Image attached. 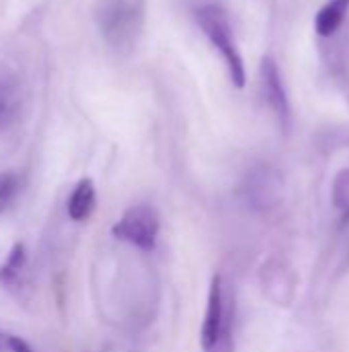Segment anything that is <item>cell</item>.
I'll use <instances>...</instances> for the list:
<instances>
[{"instance_id":"obj_1","label":"cell","mask_w":349,"mask_h":352,"mask_svg":"<svg viewBox=\"0 0 349 352\" xmlns=\"http://www.w3.org/2000/svg\"><path fill=\"white\" fill-rule=\"evenodd\" d=\"M95 23L105 41V45L128 56L140 43L146 23V2L144 0H97Z\"/></svg>"},{"instance_id":"obj_2","label":"cell","mask_w":349,"mask_h":352,"mask_svg":"<svg viewBox=\"0 0 349 352\" xmlns=\"http://www.w3.org/2000/svg\"><path fill=\"white\" fill-rule=\"evenodd\" d=\"M193 16L202 29V33L206 35V39L212 43V47L220 54L228 76L232 80V85L237 89H243L247 82V70H245V60L234 35V29L230 25L228 12L224 10L222 4L206 0L200 2L193 10Z\"/></svg>"},{"instance_id":"obj_3","label":"cell","mask_w":349,"mask_h":352,"mask_svg":"<svg viewBox=\"0 0 349 352\" xmlns=\"http://www.w3.org/2000/svg\"><path fill=\"white\" fill-rule=\"evenodd\" d=\"M158 231H160V219L156 210L148 204H138L128 208L121 214V219L111 227L115 239L125 241L144 252L154 250Z\"/></svg>"},{"instance_id":"obj_4","label":"cell","mask_w":349,"mask_h":352,"mask_svg":"<svg viewBox=\"0 0 349 352\" xmlns=\"http://www.w3.org/2000/svg\"><path fill=\"white\" fill-rule=\"evenodd\" d=\"M259 80H261V93H263L269 109L274 111L278 122L284 128H288L290 126V118H292V107H290V99H288L286 87H284V78H282L280 66H278V62L272 56H265L261 60Z\"/></svg>"},{"instance_id":"obj_5","label":"cell","mask_w":349,"mask_h":352,"mask_svg":"<svg viewBox=\"0 0 349 352\" xmlns=\"http://www.w3.org/2000/svg\"><path fill=\"white\" fill-rule=\"evenodd\" d=\"M220 334H222V278L220 274H214L210 280L208 305H206V316L200 334V344L204 352H214L220 342Z\"/></svg>"},{"instance_id":"obj_6","label":"cell","mask_w":349,"mask_h":352,"mask_svg":"<svg viewBox=\"0 0 349 352\" xmlns=\"http://www.w3.org/2000/svg\"><path fill=\"white\" fill-rule=\"evenodd\" d=\"M23 109L21 82L10 74H0V130L14 124Z\"/></svg>"},{"instance_id":"obj_7","label":"cell","mask_w":349,"mask_h":352,"mask_svg":"<svg viewBox=\"0 0 349 352\" xmlns=\"http://www.w3.org/2000/svg\"><path fill=\"white\" fill-rule=\"evenodd\" d=\"M95 202H97V190L93 179L88 177L80 179L68 198V217L76 223L86 221L95 210Z\"/></svg>"},{"instance_id":"obj_8","label":"cell","mask_w":349,"mask_h":352,"mask_svg":"<svg viewBox=\"0 0 349 352\" xmlns=\"http://www.w3.org/2000/svg\"><path fill=\"white\" fill-rule=\"evenodd\" d=\"M27 262H29V258H27L25 245L23 243H16L8 252L6 260L0 266V285L4 289H14L23 280L25 272H27Z\"/></svg>"},{"instance_id":"obj_9","label":"cell","mask_w":349,"mask_h":352,"mask_svg":"<svg viewBox=\"0 0 349 352\" xmlns=\"http://www.w3.org/2000/svg\"><path fill=\"white\" fill-rule=\"evenodd\" d=\"M349 0H329L315 19V29L321 37H331L344 23L348 14Z\"/></svg>"},{"instance_id":"obj_10","label":"cell","mask_w":349,"mask_h":352,"mask_svg":"<svg viewBox=\"0 0 349 352\" xmlns=\"http://www.w3.org/2000/svg\"><path fill=\"white\" fill-rule=\"evenodd\" d=\"M331 200L333 206L344 214V219H349V167L335 175L331 186Z\"/></svg>"},{"instance_id":"obj_11","label":"cell","mask_w":349,"mask_h":352,"mask_svg":"<svg viewBox=\"0 0 349 352\" xmlns=\"http://www.w3.org/2000/svg\"><path fill=\"white\" fill-rule=\"evenodd\" d=\"M19 194V177L14 173H0V214L8 210Z\"/></svg>"},{"instance_id":"obj_12","label":"cell","mask_w":349,"mask_h":352,"mask_svg":"<svg viewBox=\"0 0 349 352\" xmlns=\"http://www.w3.org/2000/svg\"><path fill=\"white\" fill-rule=\"evenodd\" d=\"M8 352H33V351H31V346H29V344H27L25 340H21L19 336H12V334H10Z\"/></svg>"},{"instance_id":"obj_13","label":"cell","mask_w":349,"mask_h":352,"mask_svg":"<svg viewBox=\"0 0 349 352\" xmlns=\"http://www.w3.org/2000/svg\"><path fill=\"white\" fill-rule=\"evenodd\" d=\"M8 342H10V334H4L0 330V352L8 351Z\"/></svg>"}]
</instances>
